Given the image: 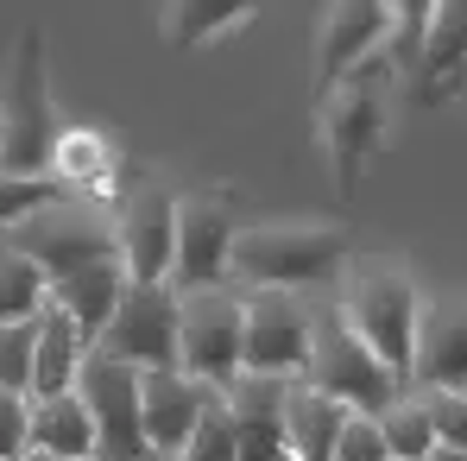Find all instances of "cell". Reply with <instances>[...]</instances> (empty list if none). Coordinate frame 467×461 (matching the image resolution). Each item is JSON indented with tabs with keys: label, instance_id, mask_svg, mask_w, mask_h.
I'll use <instances>...</instances> for the list:
<instances>
[{
	"label": "cell",
	"instance_id": "26",
	"mask_svg": "<svg viewBox=\"0 0 467 461\" xmlns=\"http://www.w3.org/2000/svg\"><path fill=\"white\" fill-rule=\"evenodd\" d=\"M64 190L51 183V177H6L0 171V234H13L19 222H32L38 209H51Z\"/></svg>",
	"mask_w": 467,
	"mask_h": 461
},
{
	"label": "cell",
	"instance_id": "35",
	"mask_svg": "<svg viewBox=\"0 0 467 461\" xmlns=\"http://www.w3.org/2000/svg\"><path fill=\"white\" fill-rule=\"evenodd\" d=\"M26 461H32V456H26Z\"/></svg>",
	"mask_w": 467,
	"mask_h": 461
},
{
	"label": "cell",
	"instance_id": "16",
	"mask_svg": "<svg viewBox=\"0 0 467 461\" xmlns=\"http://www.w3.org/2000/svg\"><path fill=\"white\" fill-rule=\"evenodd\" d=\"M410 392H467V298L423 304L417 354H410Z\"/></svg>",
	"mask_w": 467,
	"mask_h": 461
},
{
	"label": "cell",
	"instance_id": "28",
	"mask_svg": "<svg viewBox=\"0 0 467 461\" xmlns=\"http://www.w3.org/2000/svg\"><path fill=\"white\" fill-rule=\"evenodd\" d=\"M32 341L38 322H0V392H32Z\"/></svg>",
	"mask_w": 467,
	"mask_h": 461
},
{
	"label": "cell",
	"instance_id": "23",
	"mask_svg": "<svg viewBox=\"0 0 467 461\" xmlns=\"http://www.w3.org/2000/svg\"><path fill=\"white\" fill-rule=\"evenodd\" d=\"M51 309V278L0 234V322H38Z\"/></svg>",
	"mask_w": 467,
	"mask_h": 461
},
{
	"label": "cell",
	"instance_id": "24",
	"mask_svg": "<svg viewBox=\"0 0 467 461\" xmlns=\"http://www.w3.org/2000/svg\"><path fill=\"white\" fill-rule=\"evenodd\" d=\"M379 436L391 461H430L436 456V424H430V398L404 392L391 411H379Z\"/></svg>",
	"mask_w": 467,
	"mask_h": 461
},
{
	"label": "cell",
	"instance_id": "15",
	"mask_svg": "<svg viewBox=\"0 0 467 461\" xmlns=\"http://www.w3.org/2000/svg\"><path fill=\"white\" fill-rule=\"evenodd\" d=\"M209 385H196L183 367H158V373H140V411H146V443H152L158 461H177L190 430L202 424L209 411Z\"/></svg>",
	"mask_w": 467,
	"mask_h": 461
},
{
	"label": "cell",
	"instance_id": "12",
	"mask_svg": "<svg viewBox=\"0 0 467 461\" xmlns=\"http://www.w3.org/2000/svg\"><path fill=\"white\" fill-rule=\"evenodd\" d=\"M114 234H120L127 285H171V266H177V196H164V190L127 196L120 215H114Z\"/></svg>",
	"mask_w": 467,
	"mask_h": 461
},
{
	"label": "cell",
	"instance_id": "9",
	"mask_svg": "<svg viewBox=\"0 0 467 461\" xmlns=\"http://www.w3.org/2000/svg\"><path fill=\"white\" fill-rule=\"evenodd\" d=\"M95 354L101 361H120L133 373L177 367V291L171 285H127L120 309L95 335Z\"/></svg>",
	"mask_w": 467,
	"mask_h": 461
},
{
	"label": "cell",
	"instance_id": "6",
	"mask_svg": "<svg viewBox=\"0 0 467 461\" xmlns=\"http://www.w3.org/2000/svg\"><path fill=\"white\" fill-rule=\"evenodd\" d=\"M177 367L209 392H228L246 373V298L234 291L177 298Z\"/></svg>",
	"mask_w": 467,
	"mask_h": 461
},
{
	"label": "cell",
	"instance_id": "20",
	"mask_svg": "<svg viewBox=\"0 0 467 461\" xmlns=\"http://www.w3.org/2000/svg\"><path fill=\"white\" fill-rule=\"evenodd\" d=\"M82 361H88V341L77 335V322H70L64 309H45V316H38V341H32V392H26V398L38 404V398L77 392Z\"/></svg>",
	"mask_w": 467,
	"mask_h": 461
},
{
	"label": "cell",
	"instance_id": "33",
	"mask_svg": "<svg viewBox=\"0 0 467 461\" xmlns=\"http://www.w3.org/2000/svg\"><path fill=\"white\" fill-rule=\"evenodd\" d=\"M430 461H467V456H455V449H436V456H430Z\"/></svg>",
	"mask_w": 467,
	"mask_h": 461
},
{
	"label": "cell",
	"instance_id": "5",
	"mask_svg": "<svg viewBox=\"0 0 467 461\" xmlns=\"http://www.w3.org/2000/svg\"><path fill=\"white\" fill-rule=\"evenodd\" d=\"M51 285L57 278H77L101 259H120V234H114V215L101 203H82V196H57L51 209H38L32 222L6 234Z\"/></svg>",
	"mask_w": 467,
	"mask_h": 461
},
{
	"label": "cell",
	"instance_id": "11",
	"mask_svg": "<svg viewBox=\"0 0 467 461\" xmlns=\"http://www.w3.org/2000/svg\"><path fill=\"white\" fill-rule=\"evenodd\" d=\"M316 341V309L297 291H253L246 298V373L304 380Z\"/></svg>",
	"mask_w": 467,
	"mask_h": 461
},
{
	"label": "cell",
	"instance_id": "27",
	"mask_svg": "<svg viewBox=\"0 0 467 461\" xmlns=\"http://www.w3.org/2000/svg\"><path fill=\"white\" fill-rule=\"evenodd\" d=\"M177 461H240V449H234V417H228V398H222V392L209 398L202 424L190 430V443H183Z\"/></svg>",
	"mask_w": 467,
	"mask_h": 461
},
{
	"label": "cell",
	"instance_id": "30",
	"mask_svg": "<svg viewBox=\"0 0 467 461\" xmlns=\"http://www.w3.org/2000/svg\"><path fill=\"white\" fill-rule=\"evenodd\" d=\"M430 398V424H436V449L467 456V392H423Z\"/></svg>",
	"mask_w": 467,
	"mask_h": 461
},
{
	"label": "cell",
	"instance_id": "10",
	"mask_svg": "<svg viewBox=\"0 0 467 461\" xmlns=\"http://www.w3.org/2000/svg\"><path fill=\"white\" fill-rule=\"evenodd\" d=\"M234 203L228 196H177V266L171 291H228V259H234Z\"/></svg>",
	"mask_w": 467,
	"mask_h": 461
},
{
	"label": "cell",
	"instance_id": "25",
	"mask_svg": "<svg viewBox=\"0 0 467 461\" xmlns=\"http://www.w3.org/2000/svg\"><path fill=\"white\" fill-rule=\"evenodd\" d=\"M253 19V6L240 0V6H202V0H183V6H164V38L171 45H183V51H196V45H209V38H222V32H240Z\"/></svg>",
	"mask_w": 467,
	"mask_h": 461
},
{
	"label": "cell",
	"instance_id": "3",
	"mask_svg": "<svg viewBox=\"0 0 467 461\" xmlns=\"http://www.w3.org/2000/svg\"><path fill=\"white\" fill-rule=\"evenodd\" d=\"M391 77H398L391 58H386V51H373L354 77H341L328 95H316V127H322V146H328V164H335V190H341V203L360 190L367 158L379 152Z\"/></svg>",
	"mask_w": 467,
	"mask_h": 461
},
{
	"label": "cell",
	"instance_id": "22",
	"mask_svg": "<svg viewBox=\"0 0 467 461\" xmlns=\"http://www.w3.org/2000/svg\"><path fill=\"white\" fill-rule=\"evenodd\" d=\"M348 411L335 398H322L297 380L291 398H285V443H291V461H335V436H341Z\"/></svg>",
	"mask_w": 467,
	"mask_h": 461
},
{
	"label": "cell",
	"instance_id": "1",
	"mask_svg": "<svg viewBox=\"0 0 467 461\" xmlns=\"http://www.w3.org/2000/svg\"><path fill=\"white\" fill-rule=\"evenodd\" d=\"M348 266V228H304V222H265V228H240L234 234V259H228V285L246 291H310L341 278Z\"/></svg>",
	"mask_w": 467,
	"mask_h": 461
},
{
	"label": "cell",
	"instance_id": "8",
	"mask_svg": "<svg viewBox=\"0 0 467 461\" xmlns=\"http://www.w3.org/2000/svg\"><path fill=\"white\" fill-rule=\"evenodd\" d=\"M77 392L95 417V461H158L152 443H146V411H140V373L133 367L101 361L88 348Z\"/></svg>",
	"mask_w": 467,
	"mask_h": 461
},
{
	"label": "cell",
	"instance_id": "13",
	"mask_svg": "<svg viewBox=\"0 0 467 461\" xmlns=\"http://www.w3.org/2000/svg\"><path fill=\"white\" fill-rule=\"evenodd\" d=\"M386 32H391V6H379V0H335L322 13V32H316V95H328L373 51H386Z\"/></svg>",
	"mask_w": 467,
	"mask_h": 461
},
{
	"label": "cell",
	"instance_id": "19",
	"mask_svg": "<svg viewBox=\"0 0 467 461\" xmlns=\"http://www.w3.org/2000/svg\"><path fill=\"white\" fill-rule=\"evenodd\" d=\"M127 298V266L120 259H101V266H88L77 278H57L51 285V309H64L70 322H77V335L95 348V335L108 329V316L120 309Z\"/></svg>",
	"mask_w": 467,
	"mask_h": 461
},
{
	"label": "cell",
	"instance_id": "2",
	"mask_svg": "<svg viewBox=\"0 0 467 461\" xmlns=\"http://www.w3.org/2000/svg\"><path fill=\"white\" fill-rule=\"evenodd\" d=\"M57 108H51V77H45V32L19 26L13 70L0 95V171L6 177H51L57 164Z\"/></svg>",
	"mask_w": 467,
	"mask_h": 461
},
{
	"label": "cell",
	"instance_id": "7",
	"mask_svg": "<svg viewBox=\"0 0 467 461\" xmlns=\"http://www.w3.org/2000/svg\"><path fill=\"white\" fill-rule=\"evenodd\" d=\"M341 322L386 361L398 380L410 385V354H417V322H423V298L404 272H360L348 285V309Z\"/></svg>",
	"mask_w": 467,
	"mask_h": 461
},
{
	"label": "cell",
	"instance_id": "18",
	"mask_svg": "<svg viewBox=\"0 0 467 461\" xmlns=\"http://www.w3.org/2000/svg\"><path fill=\"white\" fill-rule=\"evenodd\" d=\"M417 95L442 101L467 82V0L430 6V32H423V58H417Z\"/></svg>",
	"mask_w": 467,
	"mask_h": 461
},
{
	"label": "cell",
	"instance_id": "34",
	"mask_svg": "<svg viewBox=\"0 0 467 461\" xmlns=\"http://www.w3.org/2000/svg\"><path fill=\"white\" fill-rule=\"evenodd\" d=\"M32 461H45V456H32Z\"/></svg>",
	"mask_w": 467,
	"mask_h": 461
},
{
	"label": "cell",
	"instance_id": "17",
	"mask_svg": "<svg viewBox=\"0 0 467 461\" xmlns=\"http://www.w3.org/2000/svg\"><path fill=\"white\" fill-rule=\"evenodd\" d=\"M51 183L64 196L82 203H114V183H120V152L101 127H64L57 133V164H51Z\"/></svg>",
	"mask_w": 467,
	"mask_h": 461
},
{
	"label": "cell",
	"instance_id": "29",
	"mask_svg": "<svg viewBox=\"0 0 467 461\" xmlns=\"http://www.w3.org/2000/svg\"><path fill=\"white\" fill-rule=\"evenodd\" d=\"M423 32H430V6H391V32H386L391 70H417V58H423Z\"/></svg>",
	"mask_w": 467,
	"mask_h": 461
},
{
	"label": "cell",
	"instance_id": "32",
	"mask_svg": "<svg viewBox=\"0 0 467 461\" xmlns=\"http://www.w3.org/2000/svg\"><path fill=\"white\" fill-rule=\"evenodd\" d=\"M335 461H391L386 436H379V417L348 411V424H341V436H335Z\"/></svg>",
	"mask_w": 467,
	"mask_h": 461
},
{
	"label": "cell",
	"instance_id": "14",
	"mask_svg": "<svg viewBox=\"0 0 467 461\" xmlns=\"http://www.w3.org/2000/svg\"><path fill=\"white\" fill-rule=\"evenodd\" d=\"M297 380H265V373H240V380L222 392L234 417V449L240 461H291V443H285V398H291Z\"/></svg>",
	"mask_w": 467,
	"mask_h": 461
},
{
	"label": "cell",
	"instance_id": "4",
	"mask_svg": "<svg viewBox=\"0 0 467 461\" xmlns=\"http://www.w3.org/2000/svg\"><path fill=\"white\" fill-rule=\"evenodd\" d=\"M304 385L322 392V398H335L341 411H360V417H379V411H391L410 392L341 316H322V309H316V341H310Z\"/></svg>",
	"mask_w": 467,
	"mask_h": 461
},
{
	"label": "cell",
	"instance_id": "21",
	"mask_svg": "<svg viewBox=\"0 0 467 461\" xmlns=\"http://www.w3.org/2000/svg\"><path fill=\"white\" fill-rule=\"evenodd\" d=\"M32 456H45V461H95V417H88L82 392L38 398V404H32Z\"/></svg>",
	"mask_w": 467,
	"mask_h": 461
},
{
	"label": "cell",
	"instance_id": "31",
	"mask_svg": "<svg viewBox=\"0 0 467 461\" xmlns=\"http://www.w3.org/2000/svg\"><path fill=\"white\" fill-rule=\"evenodd\" d=\"M32 456V398L0 392V461H26Z\"/></svg>",
	"mask_w": 467,
	"mask_h": 461
}]
</instances>
